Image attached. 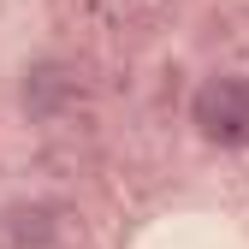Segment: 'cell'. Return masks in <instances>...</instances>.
Masks as SVG:
<instances>
[{
  "label": "cell",
  "mask_w": 249,
  "mask_h": 249,
  "mask_svg": "<svg viewBox=\"0 0 249 249\" xmlns=\"http://www.w3.org/2000/svg\"><path fill=\"white\" fill-rule=\"evenodd\" d=\"M190 124L213 148H243L249 142V77L243 71L208 77L196 89V101H190Z\"/></svg>",
  "instance_id": "6da1fadb"
}]
</instances>
